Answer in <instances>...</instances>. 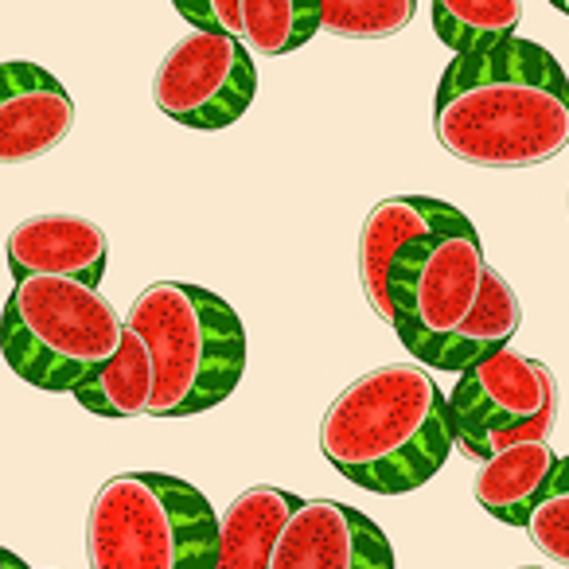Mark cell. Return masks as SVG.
I'll use <instances>...</instances> for the list:
<instances>
[{
  "instance_id": "21",
  "label": "cell",
  "mask_w": 569,
  "mask_h": 569,
  "mask_svg": "<svg viewBox=\"0 0 569 569\" xmlns=\"http://www.w3.org/2000/svg\"><path fill=\"white\" fill-rule=\"evenodd\" d=\"M196 32H219L242 40V0H172Z\"/></svg>"
},
{
  "instance_id": "11",
  "label": "cell",
  "mask_w": 569,
  "mask_h": 569,
  "mask_svg": "<svg viewBox=\"0 0 569 569\" xmlns=\"http://www.w3.org/2000/svg\"><path fill=\"white\" fill-rule=\"evenodd\" d=\"M472 227L465 211H457L452 203L429 196H395L382 199L371 214H367L363 230H359V281H363L367 305L379 312L390 325V293L387 277L390 261L413 238L437 234V230H460Z\"/></svg>"
},
{
  "instance_id": "18",
  "label": "cell",
  "mask_w": 569,
  "mask_h": 569,
  "mask_svg": "<svg viewBox=\"0 0 569 569\" xmlns=\"http://www.w3.org/2000/svg\"><path fill=\"white\" fill-rule=\"evenodd\" d=\"M317 32V0H242V43L253 56H289Z\"/></svg>"
},
{
  "instance_id": "5",
  "label": "cell",
  "mask_w": 569,
  "mask_h": 569,
  "mask_svg": "<svg viewBox=\"0 0 569 569\" xmlns=\"http://www.w3.org/2000/svg\"><path fill=\"white\" fill-rule=\"evenodd\" d=\"M126 320L98 284L24 277L0 312V356L28 387L74 390L118 351Z\"/></svg>"
},
{
  "instance_id": "12",
  "label": "cell",
  "mask_w": 569,
  "mask_h": 569,
  "mask_svg": "<svg viewBox=\"0 0 569 569\" xmlns=\"http://www.w3.org/2000/svg\"><path fill=\"white\" fill-rule=\"evenodd\" d=\"M106 230L82 214H32L9 234V273L24 277H74L98 284L106 273Z\"/></svg>"
},
{
  "instance_id": "22",
  "label": "cell",
  "mask_w": 569,
  "mask_h": 569,
  "mask_svg": "<svg viewBox=\"0 0 569 569\" xmlns=\"http://www.w3.org/2000/svg\"><path fill=\"white\" fill-rule=\"evenodd\" d=\"M0 569H32V566H28V561H20L17 553L0 546Z\"/></svg>"
},
{
  "instance_id": "10",
  "label": "cell",
  "mask_w": 569,
  "mask_h": 569,
  "mask_svg": "<svg viewBox=\"0 0 569 569\" xmlns=\"http://www.w3.org/2000/svg\"><path fill=\"white\" fill-rule=\"evenodd\" d=\"M74 126V102L51 71L28 59L0 63V164H32Z\"/></svg>"
},
{
  "instance_id": "17",
  "label": "cell",
  "mask_w": 569,
  "mask_h": 569,
  "mask_svg": "<svg viewBox=\"0 0 569 569\" xmlns=\"http://www.w3.org/2000/svg\"><path fill=\"white\" fill-rule=\"evenodd\" d=\"M522 0H433V32L452 56H476L511 40Z\"/></svg>"
},
{
  "instance_id": "14",
  "label": "cell",
  "mask_w": 569,
  "mask_h": 569,
  "mask_svg": "<svg viewBox=\"0 0 569 569\" xmlns=\"http://www.w3.org/2000/svg\"><path fill=\"white\" fill-rule=\"evenodd\" d=\"M519 325H522L519 297H515V289L507 284V277L488 266L483 269V284H480V297H476L472 312H468L465 325L426 359V367L429 371H452V375L468 371V367L480 363V359L503 351L507 343L515 340Z\"/></svg>"
},
{
  "instance_id": "15",
  "label": "cell",
  "mask_w": 569,
  "mask_h": 569,
  "mask_svg": "<svg viewBox=\"0 0 569 569\" xmlns=\"http://www.w3.org/2000/svg\"><path fill=\"white\" fill-rule=\"evenodd\" d=\"M553 465H558V457H553L550 441H522L511 449H499L496 457L480 460V472L472 483L476 503L507 527H527L530 507L542 496Z\"/></svg>"
},
{
  "instance_id": "7",
  "label": "cell",
  "mask_w": 569,
  "mask_h": 569,
  "mask_svg": "<svg viewBox=\"0 0 569 569\" xmlns=\"http://www.w3.org/2000/svg\"><path fill=\"white\" fill-rule=\"evenodd\" d=\"M258 71L242 40L191 32L176 43L152 79V102L168 121L188 129H227L253 106Z\"/></svg>"
},
{
  "instance_id": "24",
  "label": "cell",
  "mask_w": 569,
  "mask_h": 569,
  "mask_svg": "<svg viewBox=\"0 0 569 569\" xmlns=\"http://www.w3.org/2000/svg\"><path fill=\"white\" fill-rule=\"evenodd\" d=\"M519 569H538V566H519Z\"/></svg>"
},
{
  "instance_id": "23",
  "label": "cell",
  "mask_w": 569,
  "mask_h": 569,
  "mask_svg": "<svg viewBox=\"0 0 569 569\" xmlns=\"http://www.w3.org/2000/svg\"><path fill=\"white\" fill-rule=\"evenodd\" d=\"M550 4H553L558 12H566V17H569V0H550Z\"/></svg>"
},
{
  "instance_id": "1",
  "label": "cell",
  "mask_w": 569,
  "mask_h": 569,
  "mask_svg": "<svg viewBox=\"0 0 569 569\" xmlns=\"http://www.w3.org/2000/svg\"><path fill=\"white\" fill-rule=\"evenodd\" d=\"M433 133L476 168H535L569 144V74L535 40L496 43L445 67Z\"/></svg>"
},
{
  "instance_id": "19",
  "label": "cell",
  "mask_w": 569,
  "mask_h": 569,
  "mask_svg": "<svg viewBox=\"0 0 569 569\" xmlns=\"http://www.w3.org/2000/svg\"><path fill=\"white\" fill-rule=\"evenodd\" d=\"M320 32L343 40H387L410 28L418 0H317Z\"/></svg>"
},
{
  "instance_id": "16",
  "label": "cell",
  "mask_w": 569,
  "mask_h": 569,
  "mask_svg": "<svg viewBox=\"0 0 569 569\" xmlns=\"http://www.w3.org/2000/svg\"><path fill=\"white\" fill-rule=\"evenodd\" d=\"M152 387H157L152 351L144 336L126 325L118 351L98 371H90L71 395L79 398L82 410L98 413V418H141L149 413Z\"/></svg>"
},
{
  "instance_id": "2",
  "label": "cell",
  "mask_w": 569,
  "mask_h": 569,
  "mask_svg": "<svg viewBox=\"0 0 569 569\" xmlns=\"http://www.w3.org/2000/svg\"><path fill=\"white\" fill-rule=\"evenodd\" d=\"M452 449L449 398L413 363L359 375L320 421L328 465L375 496H406L429 483Z\"/></svg>"
},
{
  "instance_id": "3",
  "label": "cell",
  "mask_w": 569,
  "mask_h": 569,
  "mask_svg": "<svg viewBox=\"0 0 569 569\" xmlns=\"http://www.w3.org/2000/svg\"><path fill=\"white\" fill-rule=\"evenodd\" d=\"M157 367L149 418H191L234 395L246 371V328L219 293L188 281L141 289L126 320Z\"/></svg>"
},
{
  "instance_id": "6",
  "label": "cell",
  "mask_w": 569,
  "mask_h": 569,
  "mask_svg": "<svg viewBox=\"0 0 569 569\" xmlns=\"http://www.w3.org/2000/svg\"><path fill=\"white\" fill-rule=\"evenodd\" d=\"M483 246L476 227L413 238L390 261L387 293L398 340L426 363L472 312L483 284Z\"/></svg>"
},
{
  "instance_id": "4",
  "label": "cell",
  "mask_w": 569,
  "mask_h": 569,
  "mask_svg": "<svg viewBox=\"0 0 569 569\" xmlns=\"http://www.w3.org/2000/svg\"><path fill=\"white\" fill-rule=\"evenodd\" d=\"M90 569H214L219 515L199 488L164 472H126L87 515Z\"/></svg>"
},
{
  "instance_id": "9",
  "label": "cell",
  "mask_w": 569,
  "mask_h": 569,
  "mask_svg": "<svg viewBox=\"0 0 569 569\" xmlns=\"http://www.w3.org/2000/svg\"><path fill=\"white\" fill-rule=\"evenodd\" d=\"M269 569H395V550L379 522L356 507L305 499L284 522Z\"/></svg>"
},
{
  "instance_id": "8",
  "label": "cell",
  "mask_w": 569,
  "mask_h": 569,
  "mask_svg": "<svg viewBox=\"0 0 569 569\" xmlns=\"http://www.w3.org/2000/svg\"><path fill=\"white\" fill-rule=\"evenodd\" d=\"M550 398H558V387L546 363L511 348L496 351L457 375L449 395L452 441L468 460H488L499 437L538 418Z\"/></svg>"
},
{
  "instance_id": "13",
  "label": "cell",
  "mask_w": 569,
  "mask_h": 569,
  "mask_svg": "<svg viewBox=\"0 0 569 569\" xmlns=\"http://www.w3.org/2000/svg\"><path fill=\"white\" fill-rule=\"evenodd\" d=\"M305 499H297L284 488H246L234 503L222 511L219 519V558L214 569H269L289 515L301 507Z\"/></svg>"
},
{
  "instance_id": "20",
  "label": "cell",
  "mask_w": 569,
  "mask_h": 569,
  "mask_svg": "<svg viewBox=\"0 0 569 569\" xmlns=\"http://www.w3.org/2000/svg\"><path fill=\"white\" fill-rule=\"evenodd\" d=\"M522 530H527L530 542L546 558L561 561L569 569V457H558V465H553L538 503L530 507V519Z\"/></svg>"
}]
</instances>
